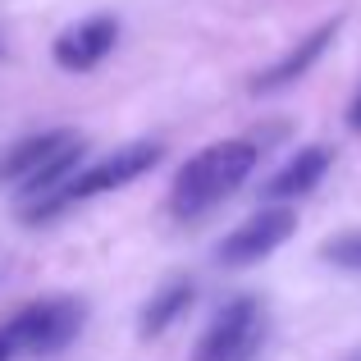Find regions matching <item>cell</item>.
<instances>
[{"mask_svg":"<svg viewBox=\"0 0 361 361\" xmlns=\"http://www.w3.org/2000/svg\"><path fill=\"white\" fill-rule=\"evenodd\" d=\"M298 233V211H288V206H261V211H252L238 229L229 233V238L220 243V252H215V261L220 265H233V270H243V265H256L265 261V256L274 252V247H283Z\"/></svg>","mask_w":361,"mask_h":361,"instance_id":"5b68a950","label":"cell"},{"mask_svg":"<svg viewBox=\"0 0 361 361\" xmlns=\"http://www.w3.org/2000/svg\"><path fill=\"white\" fill-rule=\"evenodd\" d=\"M261 343H265V307L243 293V298L224 302L220 316L206 325L192 361H252Z\"/></svg>","mask_w":361,"mask_h":361,"instance_id":"3957f363","label":"cell"},{"mask_svg":"<svg viewBox=\"0 0 361 361\" xmlns=\"http://www.w3.org/2000/svg\"><path fill=\"white\" fill-rule=\"evenodd\" d=\"M0 55H5V46H0Z\"/></svg>","mask_w":361,"mask_h":361,"instance_id":"4fadbf2b","label":"cell"},{"mask_svg":"<svg viewBox=\"0 0 361 361\" xmlns=\"http://www.w3.org/2000/svg\"><path fill=\"white\" fill-rule=\"evenodd\" d=\"M192 302H197L192 279H169L165 288H160L156 298L142 307V334H147V338L165 334L174 320H183V316H188V307H192Z\"/></svg>","mask_w":361,"mask_h":361,"instance_id":"9c48e42d","label":"cell"},{"mask_svg":"<svg viewBox=\"0 0 361 361\" xmlns=\"http://www.w3.org/2000/svg\"><path fill=\"white\" fill-rule=\"evenodd\" d=\"M115 42H119V23L110 14H97V18L55 37V64L69 73H87L115 51Z\"/></svg>","mask_w":361,"mask_h":361,"instance_id":"8992f818","label":"cell"},{"mask_svg":"<svg viewBox=\"0 0 361 361\" xmlns=\"http://www.w3.org/2000/svg\"><path fill=\"white\" fill-rule=\"evenodd\" d=\"M334 32H338V18H329V23H320L316 32H311L307 42L298 46V51H288V55H283L279 64H274V69H265L261 78L252 82V87H256V92H274V87H288L293 78H302V73H307L311 64H316L320 55H325V46L334 42Z\"/></svg>","mask_w":361,"mask_h":361,"instance_id":"ba28073f","label":"cell"},{"mask_svg":"<svg viewBox=\"0 0 361 361\" xmlns=\"http://www.w3.org/2000/svg\"><path fill=\"white\" fill-rule=\"evenodd\" d=\"M160 160H165V147H160V142H128L115 156L97 160L92 169H78V174L64 183V202H87V197L128 188V183H137L142 174H151Z\"/></svg>","mask_w":361,"mask_h":361,"instance_id":"277c9868","label":"cell"},{"mask_svg":"<svg viewBox=\"0 0 361 361\" xmlns=\"http://www.w3.org/2000/svg\"><path fill=\"white\" fill-rule=\"evenodd\" d=\"M256 160H261V147H256L252 137H224V142H215V147L197 151V156L178 169L174 188H169V211H174L178 220H202L206 211L229 202L247 183Z\"/></svg>","mask_w":361,"mask_h":361,"instance_id":"6da1fadb","label":"cell"},{"mask_svg":"<svg viewBox=\"0 0 361 361\" xmlns=\"http://www.w3.org/2000/svg\"><path fill=\"white\" fill-rule=\"evenodd\" d=\"M87 307L73 298H46L23 307L18 316H9L0 325V361L9 357H51L60 348H69L82 329Z\"/></svg>","mask_w":361,"mask_h":361,"instance_id":"7a4b0ae2","label":"cell"},{"mask_svg":"<svg viewBox=\"0 0 361 361\" xmlns=\"http://www.w3.org/2000/svg\"><path fill=\"white\" fill-rule=\"evenodd\" d=\"M353 361H361V353H357V357H353Z\"/></svg>","mask_w":361,"mask_h":361,"instance_id":"7c38bea8","label":"cell"},{"mask_svg":"<svg viewBox=\"0 0 361 361\" xmlns=\"http://www.w3.org/2000/svg\"><path fill=\"white\" fill-rule=\"evenodd\" d=\"M348 123H353V128H357V133H361V97H357V101H353V110H348Z\"/></svg>","mask_w":361,"mask_h":361,"instance_id":"8fae6325","label":"cell"},{"mask_svg":"<svg viewBox=\"0 0 361 361\" xmlns=\"http://www.w3.org/2000/svg\"><path fill=\"white\" fill-rule=\"evenodd\" d=\"M320 256H325L329 265H338V270H361V233H338V238H329L320 247Z\"/></svg>","mask_w":361,"mask_h":361,"instance_id":"30bf717a","label":"cell"},{"mask_svg":"<svg viewBox=\"0 0 361 361\" xmlns=\"http://www.w3.org/2000/svg\"><path fill=\"white\" fill-rule=\"evenodd\" d=\"M329 160H334V151H329V147L298 151V156H293L288 165L265 183V197H270V202H298V197H307L311 188H320V178L329 174Z\"/></svg>","mask_w":361,"mask_h":361,"instance_id":"52a82bcc","label":"cell"}]
</instances>
